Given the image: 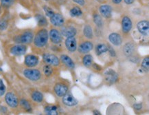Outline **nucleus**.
<instances>
[{
  "instance_id": "f257e3e1",
  "label": "nucleus",
  "mask_w": 149,
  "mask_h": 115,
  "mask_svg": "<svg viewBox=\"0 0 149 115\" xmlns=\"http://www.w3.org/2000/svg\"><path fill=\"white\" fill-rule=\"evenodd\" d=\"M49 39L48 31L45 28H41L34 37L33 42L37 48H43L47 45Z\"/></svg>"
},
{
  "instance_id": "f03ea898",
  "label": "nucleus",
  "mask_w": 149,
  "mask_h": 115,
  "mask_svg": "<svg viewBox=\"0 0 149 115\" xmlns=\"http://www.w3.org/2000/svg\"><path fill=\"white\" fill-rule=\"evenodd\" d=\"M34 37V34L32 31H25L20 35L15 36L14 41L17 43H22L27 45V44H30L33 41Z\"/></svg>"
},
{
  "instance_id": "7ed1b4c3",
  "label": "nucleus",
  "mask_w": 149,
  "mask_h": 115,
  "mask_svg": "<svg viewBox=\"0 0 149 115\" xmlns=\"http://www.w3.org/2000/svg\"><path fill=\"white\" fill-rule=\"evenodd\" d=\"M24 76L32 81H37L41 78V73L38 69L26 68L23 72Z\"/></svg>"
},
{
  "instance_id": "20e7f679",
  "label": "nucleus",
  "mask_w": 149,
  "mask_h": 115,
  "mask_svg": "<svg viewBox=\"0 0 149 115\" xmlns=\"http://www.w3.org/2000/svg\"><path fill=\"white\" fill-rule=\"evenodd\" d=\"M43 61L45 64L52 66H58L60 65V59L54 54L45 53L43 55Z\"/></svg>"
},
{
  "instance_id": "39448f33",
  "label": "nucleus",
  "mask_w": 149,
  "mask_h": 115,
  "mask_svg": "<svg viewBox=\"0 0 149 115\" xmlns=\"http://www.w3.org/2000/svg\"><path fill=\"white\" fill-rule=\"evenodd\" d=\"M49 38L52 43L54 44H59L63 41V36L61 32L56 28H52L49 32Z\"/></svg>"
},
{
  "instance_id": "423d86ee",
  "label": "nucleus",
  "mask_w": 149,
  "mask_h": 115,
  "mask_svg": "<svg viewBox=\"0 0 149 115\" xmlns=\"http://www.w3.org/2000/svg\"><path fill=\"white\" fill-rule=\"evenodd\" d=\"M27 46L25 44L17 43L11 48L10 50V53L15 56H22L26 53L27 51Z\"/></svg>"
},
{
  "instance_id": "0eeeda50",
  "label": "nucleus",
  "mask_w": 149,
  "mask_h": 115,
  "mask_svg": "<svg viewBox=\"0 0 149 115\" xmlns=\"http://www.w3.org/2000/svg\"><path fill=\"white\" fill-rule=\"evenodd\" d=\"M62 102L64 105L69 107L74 106V105L78 104V100L74 97V96L70 92H68L63 97Z\"/></svg>"
},
{
  "instance_id": "6e6552de",
  "label": "nucleus",
  "mask_w": 149,
  "mask_h": 115,
  "mask_svg": "<svg viewBox=\"0 0 149 115\" xmlns=\"http://www.w3.org/2000/svg\"><path fill=\"white\" fill-rule=\"evenodd\" d=\"M5 101L10 108H17L19 105V100L17 96L13 93H8L5 95Z\"/></svg>"
},
{
  "instance_id": "1a4fd4ad",
  "label": "nucleus",
  "mask_w": 149,
  "mask_h": 115,
  "mask_svg": "<svg viewBox=\"0 0 149 115\" xmlns=\"http://www.w3.org/2000/svg\"><path fill=\"white\" fill-rule=\"evenodd\" d=\"M50 23L56 27H61L65 24V18L60 13H54L49 18Z\"/></svg>"
},
{
  "instance_id": "9d476101",
  "label": "nucleus",
  "mask_w": 149,
  "mask_h": 115,
  "mask_svg": "<svg viewBox=\"0 0 149 115\" xmlns=\"http://www.w3.org/2000/svg\"><path fill=\"white\" fill-rule=\"evenodd\" d=\"M39 57L34 55H28L25 57L24 64L28 68H34L39 64Z\"/></svg>"
},
{
  "instance_id": "9b49d317",
  "label": "nucleus",
  "mask_w": 149,
  "mask_h": 115,
  "mask_svg": "<svg viewBox=\"0 0 149 115\" xmlns=\"http://www.w3.org/2000/svg\"><path fill=\"white\" fill-rule=\"evenodd\" d=\"M61 33L62 36L67 37H75L76 33H77V30L74 26H63L61 28Z\"/></svg>"
},
{
  "instance_id": "f8f14e48",
  "label": "nucleus",
  "mask_w": 149,
  "mask_h": 115,
  "mask_svg": "<svg viewBox=\"0 0 149 115\" xmlns=\"http://www.w3.org/2000/svg\"><path fill=\"white\" fill-rule=\"evenodd\" d=\"M113 8L110 5L103 4L99 7V13L105 19H109L112 16Z\"/></svg>"
},
{
  "instance_id": "ddd939ff",
  "label": "nucleus",
  "mask_w": 149,
  "mask_h": 115,
  "mask_svg": "<svg viewBox=\"0 0 149 115\" xmlns=\"http://www.w3.org/2000/svg\"><path fill=\"white\" fill-rule=\"evenodd\" d=\"M104 76L106 81L110 83H115L118 81L119 79V75L117 72L114 71L113 70L109 69V70H106L104 72Z\"/></svg>"
},
{
  "instance_id": "4468645a",
  "label": "nucleus",
  "mask_w": 149,
  "mask_h": 115,
  "mask_svg": "<svg viewBox=\"0 0 149 115\" xmlns=\"http://www.w3.org/2000/svg\"><path fill=\"white\" fill-rule=\"evenodd\" d=\"M133 23L131 18L128 16H125L122 17V29L124 33H129L132 29Z\"/></svg>"
},
{
  "instance_id": "2eb2a0df",
  "label": "nucleus",
  "mask_w": 149,
  "mask_h": 115,
  "mask_svg": "<svg viewBox=\"0 0 149 115\" xmlns=\"http://www.w3.org/2000/svg\"><path fill=\"white\" fill-rule=\"evenodd\" d=\"M54 91L58 97H63L68 92V87L65 84L58 83L54 86Z\"/></svg>"
},
{
  "instance_id": "dca6fc26",
  "label": "nucleus",
  "mask_w": 149,
  "mask_h": 115,
  "mask_svg": "<svg viewBox=\"0 0 149 115\" xmlns=\"http://www.w3.org/2000/svg\"><path fill=\"white\" fill-rule=\"evenodd\" d=\"M65 43L68 50L71 53H74L77 50V41L75 37H67Z\"/></svg>"
},
{
  "instance_id": "f3484780",
  "label": "nucleus",
  "mask_w": 149,
  "mask_h": 115,
  "mask_svg": "<svg viewBox=\"0 0 149 115\" xmlns=\"http://www.w3.org/2000/svg\"><path fill=\"white\" fill-rule=\"evenodd\" d=\"M78 52L81 54H86L88 53L93 48V44L89 41H83V43L80 44V46L77 48Z\"/></svg>"
},
{
  "instance_id": "a211bd4d",
  "label": "nucleus",
  "mask_w": 149,
  "mask_h": 115,
  "mask_svg": "<svg viewBox=\"0 0 149 115\" xmlns=\"http://www.w3.org/2000/svg\"><path fill=\"white\" fill-rule=\"evenodd\" d=\"M137 28L138 31L143 35L146 36L149 31V23L147 20H142L137 23Z\"/></svg>"
},
{
  "instance_id": "6ab92c4d",
  "label": "nucleus",
  "mask_w": 149,
  "mask_h": 115,
  "mask_svg": "<svg viewBox=\"0 0 149 115\" xmlns=\"http://www.w3.org/2000/svg\"><path fill=\"white\" fill-rule=\"evenodd\" d=\"M109 40L113 45L116 46H119L122 43V39L121 35L120 34L113 32L109 35Z\"/></svg>"
},
{
  "instance_id": "aec40b11",
  "label": "nucleus",
  "mask_w": 149,
  "mask_h": 115,
  "mask_svg": "<svg viewBox=\"0 0 149 115\" xmlns=\"http://www.w3.org/2000/svg\"><path fill=\"white\" fill-rule=\"evenodd\" d=\"M135 45L131 42H128L124 46L123 49V53L125 54V56H127V57H131L132 55L134 54L135 53Z\"/></svg>"
},
{
  "instance_id": "412c9836",
  "label": "nucleus",
  "mask_w": 149,
  "mask_h": 115,
  "mask_svg": "<svg viewBox=\"0 0 149 115\" xmlns=\"http://www.w3.org/2000/svg\"><path fill=\"white\" fill-rule=\"evenodd\" d=\"M60 61L65 66L68 67V68L70 69H74L75 68V64L73 61V60L71 59V57H70L66 55H62L60 57Z\"/></svg>"
},
{
  "instance_id": "4be33fe9",
  "label": "nucleus",
  "mask_w": 149,
  "mask_h": 115,
  "mask_svg": "<svg viewBox=\"0 0 149 115\" xmlns=\"http://www.w3.org/2000/svg\"><path fill=\"white\" fill-rule=\"evenodd\" d=\"M35 19L37 20L38 26L40 27H43V26H47L48 24L47 20L44 15L41 14H36Z\"/></svg>"
},
{
  "instance_id": "5701e85b",
  "label": "nucleus",
  "mask_w": 149,
  "mask_h": 115,
  "mask_svg": "<svg viewBox=\"0 0 149 115\" xmlns=\"http://www.w3.org/2000/svg\"><path fill=\"white\" fill-rule=\"evenodd\" d=\"M31 98L34 102L41 103L43 101L44 97H43V95L41 92L36 90L32 92V93L31 94Z\"/></svg>"
},
{
  "instance_id": "b1692460",
  "label": "nucleus",
  "mask_w": 149,
  "mask_h": 115,
  "mask_svg": "<svg viewBox=\"0 0 149 115\" xmlns=\"http://www.w3.org/2000/svg\"><path fill=\"white\" fill-rule=\"evenodd\" d=\"M108 49H109V46H107L106 44L104 43H100L98 44V45L95 46V53H96L97 55L100 56L103 53H107L108 52Z\"/></svg>"
},
{
  "instance_id": "393cba45",
  "label": "nucleus",
  "mask_w": 149,
  "mask_h": 115,
  "mask_svg": "<svg viewBox=\"0 0 149 115\" xmlns=\"http://www.w3.org/2000/svg\"><path fill=\"white\" fill-rule=\"evenodd\" d=\"M83 34L86 38L91 39L93 38V29L90 25H85L83 28Z\"/></svg>"
},
{
  "instance_id": "a878e982",
  "label": "nucleus",
  "mask_w": 149,
  "mask_h": 115,
  "mask_svg": "<svg viewBox=\"0 0 149 115\" xmlns=\"http://www.w3.org/2000/svg\"><path fill=\"white\" fill-rule=\"evenodd\" d=\"M70 16L72 17H78L83 15V11L79 6H74L70 11Z\"/></svg>"
},
{
  "instance_id": "bb28decb",
  "label": "nucleus",
  "mask_w": 149,
  "mask_h": 115,
  "mask_svg": "<svg viewBox=\"0 0 149 115\" xmlns=\"http://www.w3.org/2000/svg\"><path fill=\"white\" fill-rule=\"evenodd\" d=\"M19 103L21 107H22V108L24 109V110H26V112H30L32 111L31 105H30L29 101L26 100V99H21V100L19 101Z\"/></svg>"
},
{
  "instance_id": "cd10ccee",
  "label": "nucleus",
  "mask_w": 149,
  "mask_h": 115,
  "mask_svg": "<svg viewBox=\"0 0 149 115\" xmlns=\"http://www.w3.org/2000/svg\"><path fill=\"white\" fill-rule=\"evenodd\" d=\"M93 22L95 23V24L96 25L98 28L102 27L103 24H104V22H103L102 16H101L100 15L95 13V14L93 15Z\"/></svg>"
},
{
  "instance_id": "c85d7f7f",
  "label": "nucleus",
  "mask_w": 149,
  "mask_h": 115,
  "mask_svg": "<svg viewBox=\"0 0 149 115\" xmlns=\"http://www.w3.org/2000/svg\"><path fill=\"white\" fill-rule=\"evenodd\" d=\"M45 112L47 115H56L58 114L57 112V107L55 105H47L45 108Z\"/></svg>"
},
{
  "instance_id": "c756f323",
  "label": "nucleus",
  "mask_w": 149,
  "mask_h": 115,
  "mask_svg": "<svg viewBox=\"0 0 149 115\" xmlns=\"http://www.w3.org/2000/svg\"><path fill=\"white\" fill-rule=\"evenodd\" d=\"M83 64L85 67L91 66L93 64V57L91 55H85L83 58Z\"/></svg>"
},
{
  "instance_id": "7c9ffc66",
  "label": "nucleus",
  "mask_w": 149,
  "mask_h": 115,
  "mask_svg": "<svg viewBox=\"0 0 149 115\" xmlns=\"http://www.w3.org/2000/svg\"><path fill=\"white\" fill-rule=\"evenodd\" d=\"M53 66H50V65H45L43 68V72L44 74L46 76H50L52 75L53 72H54V69L52 68Z\"/></svg>"
},
{
  "instance_id": "2f4dec72",
  "label": "nucleus",
  "mask_w": 149,
  "mask_h": 115,
  "mask_svg": "<svg viewBox=\"0 0 149 115\" xmlns=\"http://www.w3.org/2000/svg\"><path fill=\"white\" fill-rule=\"evenodd\" d=\"M43 11H44L45 15H46L47 17H48L49 18H50V17L55 13L54 11H53V9L49 6H46V5L43 6Z\"/></svg>"
},
{
  "instance_id": "473e14b6",
  "label": "nucleus",
  "mask_w": 149,
  "mask_h": 115,
  "mask_svg": "<svg viewBox=\"0 0 149 115\" xmlns=\"http://www.w3.org/2000/svg\"><path fill=\"white\" fill-rule=\"evenodd\" d=\"M1 6L4 8H9L14 4L15 0H0Z\"/></svg>"
},
{
  "instance_id": "72a5a7b5",
  "label": "nucleus",
  "mask_w": 149,
  "mask_h": 115,
  "mask_svg": "<svg viewBox=\"0 0 149 115\" xmlns=\"http://www.w3.org/2000/svg\"><path fill=\"white\" fill-rule=\"evenodd\" d=\"M142 68L145 70V71H148V70H149V59H148V57H145V58L143 59V61L142 62Z\"/></svg>"
},
{
  "instance_id": "f704fd0d",
  "label": "nucleus",
  "mask_w": 149,
  "mask_h": 115,
  "mask_svg": "<svg viewBox=\"0 0 149 115\" xmlns=\"http://www.w3.org/2000/svg\"><path fill=\"white\" fill-rule=\"evenodd\" d=\"M8 23L6 20H0V31H3L8 28Z\"/></svg>"
},
{
  "instance_id": "c9c22d12",
  "label": "nucleus",
  "mask_w": 149,
  "mask_h": 115,
  "mask_svg": "<svg viewBox=\"0 0 149 115\" xmlns=\"http://www.w3.org/2000/svg\"><path fill=\"white\" fill-rule=\"evenodd\" d=\"M6 93V86L3 83L2 79H0V97H2L5 95Z\"/></svg>"
},
{
  "instance_id": "e433bc0d",
  "label": "nucleus",
  "mask_w": 149,
  "mask_h": 115,
  "mask_svg": "<svg viewBox=\"0 0 149 115\" xmlns=\"http://www.w3.org/2000/svg\"><path fill=\"white\" fill-rule=\"evenodd\" d=\"M74 2L77 4L81 6H83L85 4V0H72Z\"/></svg>"
},
{
  "instance_id": "4c0bfd02",
  "label": "nucleus",
  "mask_w": 149,
  "mask_h": 115,
  "mask_svg": "<svg viewBox=\"0 0 149 115\" xmlns=\"http://www.w3.org/2000/svg\"><path fill=\"white\" fill-rule=\"evenodd\" d=\"M108 51H109V53L111 56V57H116V52H115V50H114V49L113 48L109 47Z\"/></svg>"
},
{
  "instance_id": "58836bf2",
  "label": "nucleus",
  "mask_w": 149,
  "mask_h": 115,
  "mask_svg": "<svg viewBox=\"0 0 149 115\" xmlns=\"http://www.w3.org/2000/svg\"><path fill=\"white\" fill-rule=\"evenodd\" d=\"M133 108H134L135 110H140L142 108V103H135V104L133 105Z\"/></svg>"
},
{
  "instance_id": "ea45409f",
  "label": "nucleus",
  "mask_w": 149,
  "mask_h": 115,
  "mask_svg": "<svg viewBox=\"0 0 149 115\" xmlns=\"http://www.w3.org/2000/svg\"><path fill=\"white\" fill-rule=\"evenodd\" d=\"M91 66H93V68L95 69V70H98V71H100V70H102V67H101L100 65L97 64H92Z\"/></svg>"
},
{
  "instance_id": "a19ab883",
  "label": "nucleus",
  "mask_w": 149,
  "mask_h": 115,
  "mask_svg": "<svg viewBox=\"0 0 149 115\" xmlns=\"http://www.w3.org/2000/svg\"><path fill=\"white\" fill-rule=\"evenodd\" d=\"M124 1H125L126 4L131 5V4H133V3H134L135 0H124Z\"/></svg>"
},
{
  "instance_id": "79ce46f5",
  "label": "nucleus",
  "mask_w": 149,
  "mask_h": 115,
  "mask_svg": "<svg viewBox=\"0 0 149 115\" xmlns=\"http://www.w3.org/2000/svg\"><path fill=\"white\" fill-rule=\"evenodd\" d=\"M0 110H1V112L6 113L7 112V108L4 106H1V107H0Z\"/></svg>"
},
{
  "instance_id": "37998d69",
  "label": "nucleus",
  "mask_w": 149,
  "mask_h": 115,
  "mask_svg": "<svg viewBox=\"0 0 149 115\" xmlns=\"http://www.w3.org/2000/svg\"><path fill=\"white\" fill-rule=\"evenodd\" d=\"M122 0H112V2L114 4H120V3L122 2Z\"/></svg>"
},
{
  "instance_id": "c03bdc74",
  "label": "nucleus",
  "mask_w": 149,
  "mask_h": 115,
  "mask_svg": "<svg viewBox=\"0 0 149 115\" xmlns=\"http://www.w3.org/2000/svg\"><path fill=\"white\" fill-rule=\"evenodd\" d=\"M93 114H97V115H100V114H101L100 112H99V111H98V110H94V111H93Z\"/></svg>"
},
{
  "instance_id": "a18cd8bd",
  "label": "nucleus",
  "mask_w": 149,
  "mask_h": 115,
  "mask_svg": "<svg viewBox=\"0 0 149 115\" xmlns=\"http://www.w3.org/2000/svg\"><path fill=\"white\" fill-rule=\"evenodd\" d=\"M0 12H1V7H0Z\"/></svg>"
},
{
  "instance_id": "49530a36",
  "label": "nucleus",
  "mask_w": 149,
  "mask_h": 115,
  "mask_svg": "<svg viewBox=\"0 0 149 115\" xmlns=\"http://www.w3.org/2000/svg\"><path fill=\"white\" fill-rule=\"evenodd\" d=\"M45 1H48V0H45Z\"/></svg>"
}]
</instances>
